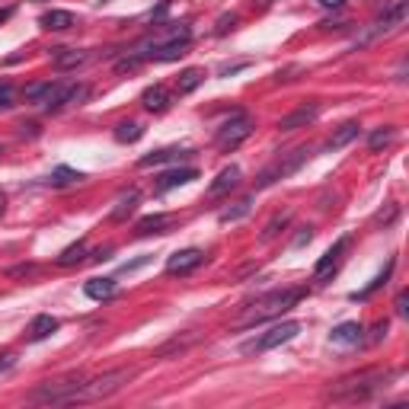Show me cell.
Instances as JSON below:
<instances>
[{"instance_id":"obj_1","label":"cell","mask_w":409,"mask_h":409,"mask_svg":"<svg viewBox=\"0 0 409 409\" xmlns=\"http://www.w3.org/2000/svg\"><path fill=\"white\" fill-rule=\"evenodd\" d=\"M301 297H304V288L269 291V295H262L259 301H253L250 307L237 317V326H256V323H265V320H272V317H281V313L291 311Z\"/></svg>"},{"instance_id":"obj_2","label":"cell","mask_w":409,"mask_h":409,"mask_svg":"<svg viewBox=\"0 0 409 409\" xmlns=\"http://www.w3.org/2000/svg\"><path fill=\"white\" fill-rule=\"evenodd\" d=\"M131 378H135V371H131V368H119V371H109V374H103V378L80 380V387L74 390L70 403H96V400H106V396H112L115 390H121V387L128 384Z\"/></svg>"},{"instance_id":"obj_3","label":"cell","mask_w":409,"mask_h":409,"mask_svg":"<svg viewBox=\"0 0 409 409\" xmlns=\"http://www.w3.org/2000/svg\"><path fill=\"white\" fill-rule=\"evenodd\" d=\"M387 378H390V374H384V371L352 374V378H345V380H339V384L329 387L326 396H329V400H364V396H371L374 390H380Z\"/></svg>"},{"instance_id":"obj_4","label":"cell","mask_w":409,"mask_h":409,"mask_svg":"<svg viewBox=\"0 0 409 409\" xmlns=\"http://www.w3.org/2000/svg\"><path fill=\"white\" fill-rule=\"evenodd\" d=\"M29 103L42 109H61L68 103H80L87 96V87H77V84H32L26 90Z\"/></svg>"},{"instance_id":"obj_5","label":"cell","mask_w":409,"mask_h":409,"mask_svg":"<svg viewBox=\"0 0 409 409\" xmlns=\"http://www.w3.org/2000/svg\"><path fill=\"white\" fill-rule=\"evenodd\" d=\"M297 333H301V323H297V320H285V323L272 326L269 333H262L259 339L243 342V355H253V352H269V349H278V345H285V342H291V339H295Z\"/></svg>"},{"instance_id":"obj_6","label":"cell","mask_w":409,"mask_h":409,"mask_svg":"<svg viewBox=\"0 0 409 409\" xmlns=\"http://www.w3.org/2000/svg\"><path fill=\"white\" fill-rule=\"evenodd\" d=\"M253 128H256L253 115H246V112L234 115V119L224 121V125L218 128V147H221V151H237V147H240L243 141L253 135Z\"/></svg>"},{"instance_id":"obj_7","label":"cell","mask_w":409,"mask_h":409,"mask_svg":"<svg viewBox=\"0 0 409 409\" xmlns=\"http://www.w3.org/2000/svg\"><path fill=\"white\" fill-rule=\"evenodd\" d=\"M307 157H311V151H307V147H297V151H291V154H285V157H278L272 167H265L262 173H259L256 186H259V189H265V186H272V182H278V179H285V176H291Z\"/></svg>"},{"instance_id":"obj_8","label":"cell","mask_w":409,"mask_h":409,"mask_svg":"<svg viewBox=\"0 0 409 409\" xmlns=\"http://www.w3.org/2000/svg\"><path fill=\"white\" fill-rule=\"evenodd\" d=\"M406 16H409V0H394V3H390V7H387L384 13H380L378 20L371 23V29L364 32L362 42H368V38L380 36V32H394V29H400V26L406 23Z\"/></svg>"},{"instance_id":"obj_9","label":"cell","mask_w":409,"mask_h":409,"mask_svg":"<svg viewBox=\"0 0 409 409\" xmlns=\"http://www.w3.org/2000/svg\"><path fill=\"white\" fill-rule=\"evenodd\" d=\"M80 387V378H70V380H58V384H42L32 394V400L36 403H70V396H74V390Z\"/></svg>"},{"instance_id":"obj_10","label":"cell","mask_w":409,"mask_h":409,"mask_svg":"<svg viewBox=\"0 0 409 409\" xmlns=\"http://www.w3.org/2000/svg\"><path fill=\"white\" fill-rule=\"evenodd\" d=\"M349 250V237H342V240H336L329 250L323 253V259L317 262V269H313V281H326L329 275H336V269H339L342 262V253Z\"/></svg>"},{"instance_id":"obj_11","label":"cell","mask_w":409,"mask_h":409,"mask_svg":"<svg viewBox=\"0 0 409 409\" xmlns=\"http://www.w3.org/2000/svg\"><path fill=\"white\" fill-rule=\"evenodd\" d=\"M202 259H204V253L195 250V246L179 250V253H173V256L167 259V272L170 275H189L192 269H198V265H202Z\"/></svg>"},{"instance_id":"obj_12","label":"cell","mask_w":409,"mask_h":409,"mask_svg":"<svg viewBox=\"0 0 409 409\" xmlns=\"http://www.w3.org/2000/svg\"><path fill=\"white\" fill-rule=\"evenodd\" d=\"M320 115V103H307V106H297L295 112H288L285 119L278 121L281 131H297V128H307V125H313Z\"/></svg>"},{"instance_id":"obj_13","label":"cell","mask_w":409,"mask_h":409,"mask_svg":"<svg viewBox=\"0 0 409 409\" xmlns=\"http://www.w3.org/2000/svg\"><path fill=\"white\" fill-rule=\"evenodd\" d=\"M198 176L195 167H176V170H167V173H160L157 182H154V192L157 195H163V192L176 189V186H186V182H192Z\"/></svg>"},{"instance_id":"obj_14","label":"cell","mask_w":409,"mask_h":409,"mask_svg":"<svg viewBox=\"0 0 409 409\" xmlns=\"http://www.w3.org/2000/svg\"><path fill=\"white\" fill-rule=\"evenodd\" d=\"M38 26L48 32H64V29H74L77 26V16L70 10H48V13H42Z\"/></svg>"},{"instance_id":"obj_15","label":"cell","mask_w":409,"mask_h":409,"mask_svg":"<svg viewBox=\"0 0 409 409\" xmlns=\"http://www.w3.org/2000/svg\"><path fill=\"white\" fill-rule=\"evenodd\" d=\"M87 61H90V52H80V48H54L52 54V64L58 70H74L80 64H87Z\"/></svg>"},{"instance_id":"obj_16","label":"cell","mask_w":409,"mask_h":409,"mask_svg":"<svg viewBox=\"0 0 409 409\" xmlns=\"http://www.w3.org/2000/svg\"><path fill=\"white\" fill-rule=\"evenodd\" d=\"M176 224L173 214H147V218L137 221V237H151V234H167L170 228Z\"/></svg>"},{"instance_id":"obj_17","label":"cell","mask_w":409,"mask_h":409,"mask_svg":"<svg viewBox=\"0 0 409 409\" xmlns=\"http://www.w3.org/2000/svg\"><path fill=\"white\" fill-rule=\"evenodd\" d=\"M237 186H240V167H234V163H230V167L221 170L218 179H214L211 186H208V195L218 198V195H224V192L237 189Z\"/></svg>"},{"instance_id":"obj_18","label":"cell","mask_w":409,"mask_h":409,"mask_svg":"<svg viewBox=\"0 0 409 409\" xmlns=\"http://www.w3.org/2000/svg\"><path fill=\"white\" fill-rule=\"evenodd\" d=\"M141 106L147 109V112H163V109L170 106V93L163 84H154L147 87L144 93H141Z\"/></svg>"},{"instance_id":"obj_19","label":"cell","mask_w":409,"mask_h":409,"mask_svg":"<svg viewBox=\"0 0 409 409\" xmlns=\"http://www.w3.org/2000/svg\"><path fill=\"white\" fill-rule=\"evenodd\" d=\"M186 157H192L189 147H163V151L141 157V167H160V163H173V160H186Z\"/></svg>"},{"instance_id":"obj_20","label":"cell","mask_w":409,"mask_h":409,"mask_svg":"<svg viewBox=\"0 0 409 409\" xmlns=\"http://www.w3.org/2000/svg\"><path fill=\"white\" fill-rule=\"evenodd\" d=\"M115 291H119L115 278H90L84 285V295L90 301H109V297H115Z\"/></svg>"},{"instance_id":"obj_21","label":"cell","mask_w":409,"mask_h":409,"mask_svg":"<svg viewBox=\"0 0 409 409\" xmlns=\"http://www.w3.org/2000/svg\"><path fill=\"white\" fill-rule=\"evenodd\" d=\"M358 131H362L358 121H345V125H339V128L329 135V141H326V151H339V147L352 144V141L358 137Z\"/></svg>"},{"instance_id":"obj_22","label":"cell","mask_w":409,"mask_h":409,"mask_svg":"<svg viewBox=\"0 0 409 409\" xmlns=\"http://www.w3.org/2000/svg\"><path fill=\"white\" fill-rule=\"evenodd\" d=\"M362 333H364V326L355 323V320H349V323H339L329 333V339L339 342V345H355V342H362Z\"/></svg>"},{"instance_id":"obj_23","label":"cell","mask_w":409,"mask_h":409,"mask_svg":"<svg viewBox=\"0 0 409 409\" xmlns=\"http://www.w3.org/2000/svg\"><path fill=\"white\" fill-rule=\"evenodd\" d=\"M202 84H204V70L189 68V70H182V74L176 77V93H179V96H189V93L198 90Z\"/></svg>"},{"instance_id":"obj_24","label":"cell","mask_w":409,"mask_h":409,"mask_svg":"<svg viewBox=\"0 0 409 409\" xmlns=\"http://www.w3.org/2000/svg\"><path fill=\"white\" fill-rule=\"evenodd\" d=\"M137 202H141V192H137V189H128L125 195L119 198V202H115V208H112V214H109V218H112L115 224H119V221H128V214L137 208Z\"/></svg>"},{"instance_id":"obj_25","label":"cell","mask_w":409,"mask_h":409,"mask_svg":"<svg viewBox=\"0 0 409 409\" xmlns=\"http://www.w3.org/2000/svg\"><path fill=\"white\" fill-rule=\"evenodd\" d=\"M54 329H58V320H54L52 313H38V317L32 320V326H29V339L42 342V339H48Z\"/></svg>"},{"instance_id":"obj_26","label":"cell","mask_w":409,"mask_h":409,"mask_svg":"<svg viewBox=\"0 0 409 409\" xmlns=\"http://www.w3.org/2000/svg\"><path fill=\"white\" fill-rule=\"evenodd\" d=\"M396 141V128L394 125H384V128H374L371 135H368V147H371L374 154L384 151V147H390Z\"/></svg>"},{"instance_id":"obj_27","label":"cell","mask_w":409,"mask_h":409,"mask_svg":"<svg viewBox=\"0 0 409 409\" xmlns=\"http://www.w3.org/2000/svg\"><path fill=\"white\" fill-rule=\"evenodd\" d=\"M141 135H144V128L137 121H119L115 125V141H121V144H135V141H141Z\"/></svg>"},{"instance_id":"obj_28","label":"cell","mask_w":409,"mask_h":409,"mask_svg":"<svg viewBox=\"0 0 409 409\" xmlns=\"http://www.w3.org/2000/svg\"><path fill=\"white\" fill-rule=\"evenodd\" d=\"M80 179H87V176L80 173V170L58 167V170H54V173H52V179H48V182H52L54 189H64V186H74V182H80Z\"/></svg>"},{"instance_id":"obj_29","label":"cell","mask_w":409,"mask_h":409,"mask_svg":"<svg viewBox=\"0 0 409 409\" xmlns=\"http://www.w3.org/2000/svg\"><path fill=\"white\" fill-rule=\"evenodd\" d=\"M250 208H253V198H240V202H237L234 208L221 211V214H218V221H221V224H234V221L246 218V214H250Z\"/></svg>"},{"instance_id":"obj_30","label":"cell","mask_w":409,"mask_h":409,"mask_svg":"<svg viewBox=\"0 0 409 409\" xmlns=\"http://www.w3.org/2000/svg\"><path fill=\"white\" fill-rule=\"evenodd\" d=\"M84 256H87V243H84V240H77L74 246H68V250L58 256V265H64V269H68V265L84 262Z\"/></svg>"},{"instance_id":"obj_31","label":"cell","mask_w":409,"mask_h":409,"mask_svg":"<svg viewBox=\"0 0 409 409\" xmlns=\"http://www.w3.org/2000/svg\"><path fill=\"white\" fill-rule=\"evenodd\" d=\"M394 265H396V262H394V259H390V262H387V269H384V272H380L378 278H374V281H371V285H368V288H364V291H358V295H352V297H355V301H358V297H362V301H364V297H371L378 288H384V285H387V278H390V272H394Z\"/></svg>"},{"instance_id":"obj_32","label":"cell","mask_w":409,"mask_h":409,"mask_svg":"<svg viewBox=\"0 0 409 409\" xmlns=\"http://www.w3.org/2000/svg\"><path fill=\"white\" fill-rule=\"evenodd\" d=\"M288 221H291V214H288V211H285V214H275V218L262 228V240H272V237H278V234H281V228H288Z\"/></svg>"},{"instance_id":"obj_33","label":"cell","mask_w":409,"mask_h":409,"mask_svg":"<svg viewBox=\"0 0 409 409\" xmlns=\"http://www.w3.org/2000/svg\"><path fill=\"white\" fill-rule=\"evenodd\" d=\"M16 99V90L10 84H0V109H10Z\"/></svg>"},{"instance_id":"obj_34","label":"cell","mask_w":409,"mask_h":409,"mask_svg":"<svg viewBox=\"0 0 409 409\" xmlns=\"http://www.w3.org/2000/svg\"><path fill=\"white\" fill-rule=\"evenodd\" d=\"M141 64H144V61L137 58V54H131V58L119 61V70H121V74H125V70H137V68H141Z\"/></svg>"},{"instance_id":"obj_35","label":"cell","mask_w":409,"mask_h":409,"mask_svg":"<svg viewBox=\"0 0 409 409\" xmlns=\"http://www.w3.org/2000/svg\"><path fill=\"white\" fill-rule=\"evenodd\" d=\"M243 68H250V61H237V64H224V68L218 70L221 77H230V74H237V70H243Z\"/></svg>"},{"instance_id":"obj_36","label":"cell","mask_w":409,"mask_h":409,"mask_svg":"<svg viewBox=\"0 0 409 409\" xmlns=\"http://www.w3.org/2000/svg\"><path fill=\"white\" fill-rule=\"evenodd\" d=\"M32 272H36V265H32V262L13 265V269H10V275H13V278H26V275H32Z\"/></svg>"},{"instance_id":"obj_37","label":"cell","mask_w":409,"mask_h":409,"mask_svg":"<svg viewBox=\"0 0 409 409\" xmlns=\"http://www.w3.org/2000/svg\"><path fill=\"white\" fill-rule=\"evenodd\" d=\"M406 304H409V295H406V291H400V295H396V304H394V307H396V313H400V317H406V311H409Z\"/></svg>"},{"instance_id":"obj_38","label":"cell","mask_w":409,"mask_h":409,"mask_svg":"<svg viewBox=\"0 0 409 409\" xmlns=\"http://www.w3.org/2000/svg\"><path fill=\"white\" fill-rule=\"evenodd\" d=\"M384 336H387V320H384V323H378V326H374V333H371V339H368V342L374 345V342H380Z\"/></svg>"},{"instance_id":"obj_39","label":"cell","mask_w":409,"mask_h":409,"mask_svg":"<svg viewBox=\"0 0 409 409\" xmlns=\"http://www.w3.org/2000/svg\"><path fill=\"white\" fill-rule=\"evenodd\" d=\"M234 23H237V16H224V20H221V26H218V32L224 36L228 29H234Z\"/></svg>"},{"instance_id":"obj_40","label":"cell","mask_w":409,"mask_h":409,"mask_svg":"<svg viewBox=\"0 0 409 409\" xmlns=\"http://www.w3.org/2000/svg\"><path fill=\"white\" fill-rule=\"evenodd\" d=\"M320 7H326V10H339V7H345V0H317Z\"/></svg>"},{"instance_id":"obj_41","label":"cell","mask_w":409,"mask_h":409,"mask_svg":"<svg viewBox=\"0 0 409 409\" xmlns=\"http://www.w3.org/2000/svg\"><path fill=\"white\" fill-rule=\"evenodd\" d=\"M311 228H307V230H304V234H297V240H295V246H304V243H311Z\"/></svg>"},{"instance_id":"obj_42","label":"cell","mask_w":409,"mask_h":409,"mask_svg":"<svg viewBox=\"0 0 409 409\" xmlns=\"http://www.w3.org/2000/svg\"><path fill=\"white\" fill-rule=\"evenodd\" d=\"M93 259H96V262H99V259H109V250H96V253H93Z\"/></svg>"},{"instance_id":"obj_43","label":"cell","mask_w":409,"mask_h":409,"mask_svg":"<svg viewBox=\"0 0 409 409\" xmlns=\"http://www.w3.org/2000/svg\"><path fill=\"white\" fill-rule=\"evenodd\" d=\"M3 208H7V198L0 195V214H3Z\"/></svg>"},{"instance_id":"obj_44","label":"cell","mask_w":409,"mask_h":409,"mask_svg":"<svg viewBox=\"0 0 409 409\" xmlns=\"http://www.w3.org/2000/svg\"><path fill=\"white\" fill-rule=\"evenodd\" d=\"M0 157H3V147H0Z\"/></svg>"}]
</instances>
